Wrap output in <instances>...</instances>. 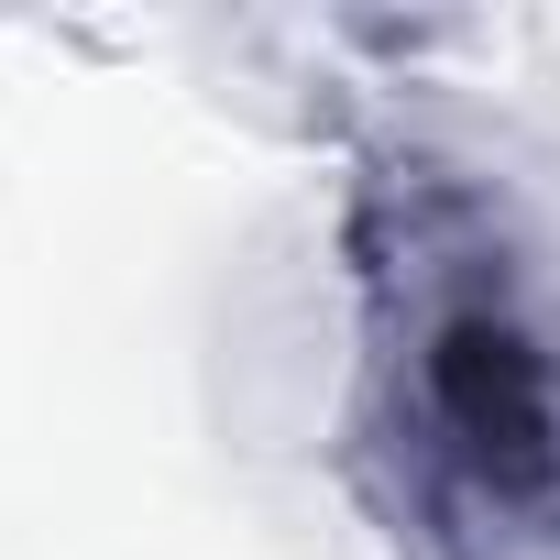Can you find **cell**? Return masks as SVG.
Returning a JSON list of instances; mask_svg holds the SVG:
<instances>
[{
    "mask_svg": "<svg viewBox=\"0 0 560 560\" xmlns=\"http://www.w3.org/2000/svg\"><path fill=\"white\" fill-rule=\"evenodd\" d=\"M418 418H429V451L483 505H538L560 483V396H549L527 330L505 308H483V298H462V308L429 319Z\"/></svg>",
    "mask_w": 560,
    "mask_h": 560,
    "instance_id": "6da1fadb",
    "label": "cell"
}]
</instances>
